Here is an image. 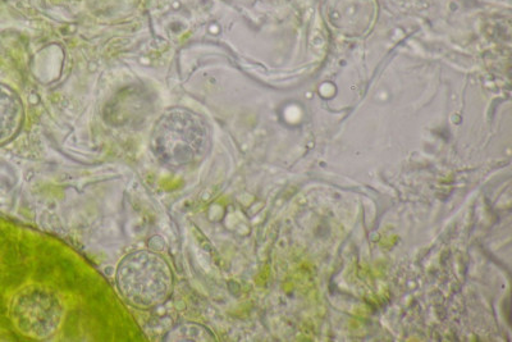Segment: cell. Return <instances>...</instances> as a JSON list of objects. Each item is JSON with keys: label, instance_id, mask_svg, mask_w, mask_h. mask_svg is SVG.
Wrapping results in <instances>:
<instances>
[{"label": "cell", "instance_id": "1", "mask_svg": "<svg viewBox=\"0 0 512 342\" xmlns=\"http://www.w3.org/2000/svg\"><path fill=\"white\" fill-rule=\"evenodd\" d=\"M209 129L199 114L171 108L155 123L152 148L159 159L175 167L190 166L209 147Z\"/></svg>", "mask_w": 512, "mask_h": 342}, {"label": "cell", "instance_id": "2", "mask_svg": "<svg viewBox=\"0 0 512 342\" xmlns=\"http://www.w3.org/2000/svg\"><path fill=\"white\" fill-rule=\"evenodd\" d=\"M117 285L128 303L149 309L166 302L171 295L173 275L168 263L158 254L136 252L118 266Z\"/></svg>", "mask_w": 512, "mask_h": 342}, {"label": "cell", "instance_id": "3", "mask_svg": "<svg viewBox=\"0 0 512 342\" xmlns=\"http://www.w3.org/2000/svg\"><path fill=\"white\" fill-rule=\"evenodd\" d=\"M24 103L11 86L0 84V147L16 138L24 126Z\"/></svg>", "mask_w": 512, "mask_h": 342}, {"label": "cell", "instance_id": "4", "mask_svg": "<svg viewBox=\"0 0 512 342\" xmlns=\"http://www.w3.org/2000/svg\"><path fill=\"white\" fill-rule=\"evenodd\" d=\"M200 326L195 325H185L176 328L175 331L169 332V335L166 337L167 341H204L203 339H207L203 335H199L198 331ZM204 328H201L203 331Z\"/></svg>", "mask_w": 512, "mask_h": 342}, {"label": "cell", "instance_id": "5", "mask_svg": "<svg viewBox=\"0 0 512 342\" xmlns=\"http://www.w3.org/2000/svg\"><path fill=\"white\" fill-rule=\"evenodd\" d=\"M53 271V263L50 262V258L47 261L41 262L38 267V272H36V280L43 281L45 278H48L50 273Z\"/></svg>", "mask_w": 512, "mask_h": 342}]
</instances>
